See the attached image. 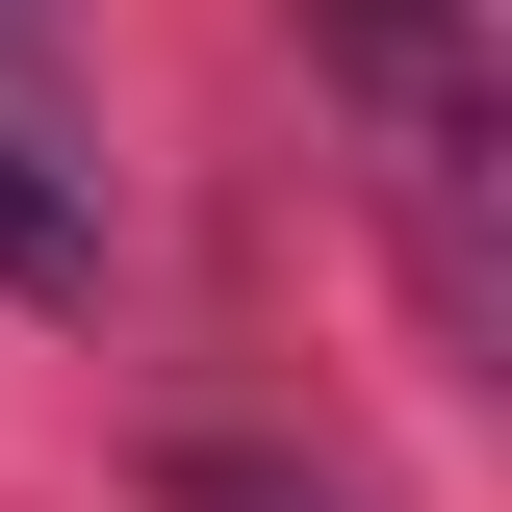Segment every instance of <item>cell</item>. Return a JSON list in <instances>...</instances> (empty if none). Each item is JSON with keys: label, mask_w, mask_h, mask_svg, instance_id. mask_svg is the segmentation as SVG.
<instances>
[{"label": "cell", "mask_w": 512, "mask_h": 512, "mask_svg": "<svg viewBox=\"0 0 512 512\" xmlns=\"http://www.w3.org/2000/svg\"><path fill=\"white\" fill-rule=\"evenodd\" d=\"M308 77L359 103L384 205H410V256H436V308L487 333L512 308V77H487V26H461V0H308Z\"/></svg>", "instance_id": "6da1fadb"}, {"label": "cell", "mask_w": 512, "mask_h": 512, "mask_svg": "<svg viewBox=\"0 0 512 512\" xmlns=\"http://www.w3.org/2000/svg\"><path fill=\"white\" fill-rule=\"evenodd\" d=\"M0 282H26V308H77V282H103V180H77L26 103H0Z\"/></svg>", "instance_id": "7a4b0ae2"}, {"label": "cell", "mask_w": 512, "mask_h": 512, "mask_svg": "<svg viewBox=\"0 0 512 512\" xmlns=\"http://www.w3.org/2000/svg\"><path fill=\"white\" fill-rule=\"evenodd\" d=\"M154 512H359V487L282 461V436H180V461H154Z\"/></svg>", "instance_id": "3957f363"}, {"label": "cell", "mask_w": 512, "mask_h": 512, "mask_svg": "<svg viewBox=\"0 0 512 512\" xmlns=\"http://www.w3.org/2000/svg\"><path fill=\"white\" fill-rule=\"evenodd\" d=\"M26 52H52V0H0V77H26Z\"/></svg>", "instance_id": "277c9868"}]
</instances>
